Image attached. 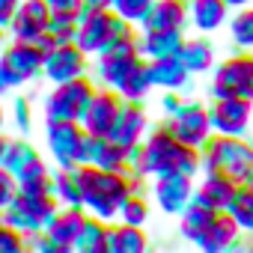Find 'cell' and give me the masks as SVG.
<instances>
[{
	"label": "cell",
	"mask_w": 253,
	"mask_h": 253,
	"mask_svg": "<svg viewBox=\"0 0 253 253\" xmlns=\"http://www.w3.org/2000/svg\"><path fill=\"white\" fill-rule=\"evenodd\" d=\"M200 164H203V158L197 155V146L182 143L167 128H155L137 146H131L128 176L134 182H140L143 176H164V173L194 176L200 170Z\"/></svg>",
	"instance_id": "obj_1"
},
{
	"label": "cell",
	"mask_w": 253,
	"mask_h": 253,
	"mask_svg": "<svg viewBox=\"0 0 253 253\" xmlns=\"http://www.w3.org/2000/svg\"><path fill=\"white\" fill-rule=\"evenodd\" d=\"M78 182H81V206L86 214L101 217V220H116V211L122 200L131 191H140V182L131 176L104 170L95 164H78Z\"/></svg>",
	"instance_id": "obj_2"
},
{
	"label": "cell",
	"mask_w": 253,
	"mask_h": 253,
	"mask_svg": "<svg viewBox=\"0 0 253 253\" xmlns=\"http://www.w3.org/2000/svg\"><path fill=\"white\" fill-rule=\"evenodd\" d=\"M203 161H206L209 173H220L238 185V182H247V176L253 170V146H247L241 137L220 134L214 140H206Z\"/></svg>",
	"instance_id": "obj_3"
},
{
	"label": "cell",
	"mask_w": 253,
	"mask_h": 253,
	"mask_svg": "<svg viewBox=\"0 0 253 253\" xmlns=\"http://www.w3.org/2000/svg\"><path fill=\"white\" fill-rule=\"evenodd\" d=\"M134 24L128 21H122L110 6L104 9H89L81 15L78 21V30H75V45L86 54V57H95L101 48H107L116 36H122L125 30H131Z\"/></svg>",
	"instance_id": "obj_4"
},
{
	"label": "cell",
	"mask_w": 253,
	"mask_h": 253,
	"mask_svg": "<svg viewBox=\"0 0 253 253\" xmlns=\"http://www.w3.org/2000/svg\"><path fill=\"white\" fill-rule=\"evenodd\" d=\"M45 149L54 167H78L84 161L86 131L78 119H45Z\"/></svg>",
	"instance_id": "obj_5"
},
{
	"label": "cell",
	"mask_w": 253,
	"mask_h": 253,
	"mask_svg": "<svg viewBox=\"0 0 253 253\" xmlns=\"http://www.w3.org/2000/svg\"><path fill=\"white\" fill-rule=\"evenodd\" d=\"M92 92H95V81L89 75L54 84L51 92L45 95V104H42L45 119H81Z\"/></svg>",
	"instance_id": "obj_6"
},
{
	"label": "cell",
	"mask_w": 253,
	"mask_h": 253,
	"mask_svg": "<svg viewBox=\"0 0 253 253\" xmlns=\"http://www.w3.org/2000/svg\"><path fill=\"white\" fill-rule=\"evenodd\" d=\"M57 211V200L54 194H15V200L9 206L0 209V220H3L6 226L30 235L36 229L45 226V220Z\"/></svg>",
	"instance_id": "obj_7"
},
{
	"label": "cell",
	"mask_w": 253,
	"mask_h": 253,
	"mask_svg": "<svg viewBox=\"0 0 253 253\" xmlns=\"http://www.w3.org/2000/svg\"><path fill=\"white\" fill-rule=\"evenodd\" d=\"M140 57V45H137V33L134 27L131 30H125L122 36H116L107 48H101L95 54V81L98 86H113L119 81V75L128 69L134 60Z\"/></svg>",
	"instance_id": "obj_8"
},
{
	"label": "cell",
	"mask_w": 253,
	"mask_h": 253,
	"mask_svg": "<svg viewBox=\"0 0 253 253\" xmlns=\"http://www.w3.org/2000/svg\"><path fill=\"white\" fill-rule=\"evenodd\" d=\"M0 69L9 75L15 89L33 84L36 78H42V51H39V45L9 39L3 48H0Z\"/></svg>",
	"instance_id": "obj_9"
},
{
	"label": "cell",
	"mask_w": 253,
	"mask_h": 253,
	"mask_svg": "<svg viewBox=\"0 0 253 253\" xmlns=\"http://www.w3.org/2000/svg\"><path fill=\"white\" fill-rule=\"evenodd\" d=\"M3 164L18 182L21 179H30V176H45L51 173V164L48 158L39 152V146L30 140V134H15L6 140V152H3Z\"/></svg>",
	"instance_id": "obj_10"
},
{
	"label": "cell",
	"mask_w": 253,
	"mask_h": 253,
	"mask_svg": "<svg viewBox=\"0 0 253 253\" xmlns=\"http://www.w3.org/2000/svg\"><path fill=\"white\" fill-rule=\"evenodd\" d=\"M89 72V57L75 45V42H63V45H51L42 54V78L48 84H60V81H72Z\"/></svg>",
	"instance_id": "obj_11"
},
{
	"label": "cell",
	"mask_w": 253,
	"mask_h": 253,
	"mask_svg": "<svg viewBox=\"0 0 253 253\" xmlns=\"http://www.w3.org/2000/svg\"><path fill=\"white\" fill-rule=\"evenodd\" d=\"M122 95L113 89V86H95L86 110L81 113V125H84V131L92 134V137H107L110 128H113V122L119 116V107H122Z\"/></svg>",
	"instance_id": "obj_12"
},
{
	"label": "cell",
	"mask_w": 253,
	"mask_h": 253,
	"mask_svg": "<svg viewBox=\"0 0 253 253\" xmlns=\"http://www.w3.org/2000/svg\"><path fill=\"white\" fill-rule=\"evenodd\" d=\"M48 21H51L48 0H21L6 27V36L15 42H36L42 33H48Z\"/></svg>",
	"instance_id": "obj_13"
},
{
	"label": "cell",
	"mask_w": 253,
	"mask_h": 253,
	"mask_svg": "<svg viewBox=\"0 0 253 253\" xmlns=\"http://www.w3.org/2000/svg\"><path fill=\"white\" fill-rule=\"evenodd\" d=\"M250 116H253L250 98H241V95H217V104L209 113V122L214 125L217 134L241 137L247 131V125H250Z\"/></svg>",
	"instance_id": "obj_14"
},
{
	"label": "cell",
	"mask_w": 253,
	"mask_h": 253,
	"mask_svg": "<svg viewBox=\"0 0 253 253\" xmlns=\"http://www.w3.org/2000/svg\"><path fill=\"white\" fill-rule=\"evenodd\" d=\"M84 220H86V211L81 206H57V211L42 226V232L48 235L54 253H69L72 250V244H75Z\"/></svg>",
	"instance_id": "obj_15"
},
{
	"label": "cell",
	"mask_w": 253,
	"mask_h": 253,
	"mask_svg": "<svg viewBox=\"0 0 253 253\" xmlns=\"http://www.w3.org/2000/svg\"><path fill=\"white\" fill-rule=\"evenodd\" d=\"M164 128L173 137H179L182 143H188V146H203L209 140L211 122H209V113L200 104H179L173 110V119L164 125Z\"/></svg>",
	"instance_id": "obj_16"
},
{
	"label": "cell",
	"mask_w": 253,
	"mask_h": 253,
	"mask_svg": "<svg viewBox=\"0 0 253 253\" xmlns=\"http://www.w3.org/2000/svg\"><path fill=\"white\" fill-rule=\"evenodd\" d=\"M214 95L253 98V57L226 60L214 75Z\"/></svg>",
	"instance_id": "obj_17"
},
{
	"label": "cell",
	"mask_w": 253,
	"mask_h": 253,
	"mask_svg": "<svg viewBox=\"0 0 253 253\" xmlns=\"http://www.w3.org/2000/svg\"><path fill=\"white\" fill-rule=\"evenodd\" d=\"M152 194H155V203L161 206V211L179 214V211L194 200V185H191V176L164 173V176H155Z\"/></svg>",
	"instance_id": "obj_18"
},
{
	"label": "cell",
	"mask_w": 253,
	"mask_h": 253,
	"mask_svg": "<svg viewBox=\"0 0 253 253\" xmlns=\"http://www.w3.org/2000/svg\"><path fill=\"white\" fill-rule=\"evenodd\" d=\"M146 128H149V116L140 107V101H122L119 116H116L107 137H113L122 146H137L146 137Z\"/></svg>",
	"instance_id": "obj_19"
},
{
	"label": "cell",
	"mask_w": 253,
	"mask_h": 253,
	"mask_svg": "<svg viewBox=\"0 0 253 253\" xmlns=\"http://www.w3.org/2000/svg\"><path fill=\"white\" fill-rule=\"evenodd\" d=\"M188 21L185 12V0H155L149 12L143 15L140 27L143 30H161V33H182Z\"/></svg>",
	"instance_id": "obj_20"
},
{
	"label": "cell",
	"mask_w": 253,
	"mask_h": 253,
	"mask_svg": "<svg viewBox=\"0 0 253 253\" xmlns=\"http://www.w3.org/2000/svg\"><path fill=\"white\" fill-rule=\"evenodd\" d=\"M235 235H238V223L232 220V214L223 209V211H214L211 214V220H209V226L203 229V235L197 238V244L203 247V250H223V247H229L232 241H235Z\"/></svg>",
	"instance_id": "obj_21"
},
{
	"label": "cell",
	"mask_w": 253,
	"mask_h": 253,
	"mask_svg": "<svg viewBox=\"0 0 253 253\" xmlns=\"http://www.w3.org/2000/svg\"><path fill=\"white\" fill-rule=\"evenodd\" d=\"M113 89L125 98V101H140L149 89H152V78H149V66L146 57H137L128 69L119 75V81L113 84Z\"/></svg>",
	"instance_id": "obj_22"
},
{
	"label": "cell",
	"mask_w": 253,
	"mask_h": 253,
	"mask_svg": "<svg viewBox=\"0 0 253 253\" xmlns=\"http://www.w3.org/2000/svg\"><path fill=\"white\" fill-rule=\"evenodd\" d=\"M235 188H238V185H235L232 179H226V176H220V173H209V176H206V182L197 188L194 200H197L200 206L211 209V211H223V209L229 206V200H232Z\"/></svg>",
	"instance_id": "obj_23"
},
{
	"label": "cell",
	"mask_w": 253,
	"mask_h": 253,
	"mask_svg": "<svg viewBox=\"0 0 253 253\" xmlns=\"http://www.w3.org/2000/svg\"><path fill=\"white\" fill-rule=\"evenodd\" d=\"M149 66V78H152V86H164L170 92L182 89L185 81H188V69L179 57H155V60H146Z\"/></svg>",
	"instance_id": "obj_24"
},
{
	"label": "cell",
	"mask_w": 253,
	"mask_h": 253,
	"mask_svg": "<svg viewBox=\"0 0 253 253\" xmlns=\"http://www.w3.org/2000/svg\"><path fill=\"white\" fill-rule=\"evenodd\" d=\"M146 232L131 223H107V250L110 253H140L146 250Z\"/></svg>",
	"instance_id": "obj_25"
},
{
	"label": "cell",
	"mask_w": 253,
	"mask_h": 253,
	"mask_svg": "<svg viewBox=\"0 0 253 253\" xmlns=\"http://www.w3.org/2000/svg\"><path fill=\"white\" fill-rule=\"evenodd\" d=\"M137 45H140V57H146V60H155V57H179L182 33L143 30V36H137Z\"/></svg>",
	"instance_id": "obj_26"
},
{
	"label": "cell",
	"mask_w": 253,
	"mask_h": 253,
	"mask_svg": "<svg viewBox=\"0 0 253 253\" xmlns=\"http://www.w3.org/2000/svg\"><path fill=\"white\" fill-rule=\"evenodd\" d=\"M51 194H54L57 206H81L78 167H51Z\"/></svg>",
	"instance_id": "obj_27"
},
{
	"label": "cell",
	"mask_w": 253,
	"mask_h": 253,
	"mask_svg": "<svg viewBox=\"0 0 253 253\" xmlns=\"http://www.w3.org/2000/svg\"><path fill=\"white\" fill-rule=\"evenodd\" d=\"M72 250H78V253H107V220L86 214Z\"/></svg>",
	"instance_id": "obj_28"
},
{
	"label": "cell",
	"mask_w": 253,
	"mask_h": 253,
	"mask_svg": "<svg viewBox=\"0 0 253 253\" xmlns=\"http://www.w3.org/2000/svg\"><path fill=\"white\" fill-rule=\"evenodd\" d=\"M6 119L12 122V131L15 134H33L36 128V107L33 98L24 92H12V107H6Z\"/></svg>",
	"instance_id": "obj_29"
},
{
	"label": "cell",
	"mask_w": 253,
	"mask_h": 253,
	"mask_svg": "<svg viewBox=\"0 0 253 253\" xmlns=\"http://www.w3.org/2000/svg\"><path fill=\"white\" fill-rule=\"evenodd\" d=\"M179 60L185 63L188 72H206L214 63V51H211V45L206 39H191V42H182Z\"/></svg>",
	"instance_id": "obj_30"
},
{
	"label": "cell",
	"mask_w": 253,
	"mask_h": 253,
	"mask_svg": "<svg viewBox=\"0 0 253 253\" xmlns=\"http://www.w3.org/2000/svg\"><path fill=\"white\" fill-rule=\"evenodd\" d=\"M191 18H194V24L200 30H214L226 18V3H223V0H194Z\"/></svg>",
	"instance_id": "obj_31"
},
{
	"label": "cell",
	"mask_w": 253,
	"mask_h": 253,
	"mask_svg": "<svg viewBox=\"0 0 253 253\" xmlns=\"http://www.w3.org/2000/svg\"><path fill=\"white\" fill-rule=\"evenodd\" d=\"M226 211L232 214V220L238 223V229H250L253 232V185L247 188H235Z\"/></svg>",
	"instance_id": "obj_32"
},
{
	"label": "cell",
	"mask_w": 253,
	"mask_h": 253,
	"mask_svg": "<svg viewBox=\"0 0 253 253\" xmlns=\"http://www.w3.org/2000/svg\"><path fill=\"white\" fill-rule=\"evenodd\" d=\"M116 217H119L122 223H131V226H143V223L149 220V203H146V197H143L140 191H131L128 197L122 200V206H119Z\"/></svg>",
	"instance_id": "obj_33"
},
{
	"label": "cell",
	"mask_w": 253,
	"mask_h": 253,
	"mask_svg": "<svg viewBox=\"0 0 253 253\" xmlns=\"http://www.w3.org/2000/svg\"><path fill=\"white\" fill-rule=\"evenodd\" d=\"M155 0H110V9L128 24H140Z\"/></svg>",
	"instance_id": "obj_34"
},
{
	"label": "cell",
	"mask_w": 253,
	"mask_h": 253,
	"mask_svg": "<svg viewBox=\"0 0 253 253\" xmlns=\"http://www.w3.org/2000/svg\"><path fill=\"white\" fill-rule=\"evenodd\" d=\"M232 39L238 45H244V48H253V9L235 15V21H232Z\"/></svg>",
	"instance_id": "obj_35"
},
{
	"label": "cell",
	"mask_w": 253,
	"mask_h": 253,
	"mask_svg": "<svg viewBox=\"0 0 253 253\" xmlns=\"http://www.w3.org/2000/svg\"><path fill=\"white\" fill-rule=\"evenodd\" d=\"M24 232L6 226L3 220H0V253H24Z\"/></svg>",
	"instance_id": "obj_36"
},
{
	"label": "cell",
	"mask_w": 253,
	"mask_h": 253,
	"mask_svg": "<svg viewBox=\"0 0 253 253\" xmlns=\"http://www.w3.org/2000/svg\"><path fill=\"white\" fill-rule=\"evenodd\" d=\"M15 194H18V179L0 164V209L3 206H9L12 200H15Z\"/></svg>",
	"instance_id": "obj_37"
},
{
	"label": "cell",
	"mask_w": 253,
	"mask_h": 253,
	"mask_svg": "<svg viewBox=\"0 0 253 253\" xmlns=\"http://www.w3.org/2000/svg\"><path fill=\"white\" fill-rule=\"evenodd\" d=\"M48 6H51V12H57V15H69V18H78V21H81V15L86 12V3H84V0H48Z\"/></svg>",
	"instance_id": "obj_38"
},
{
	"label": "cell",
	"mask_w": 253,
	"mask_h": 253,
	"mask_svg": "<svg viewBox=\"0 0 253 253\" xmlns=\"http://www.w3.org/2000/svg\"><path fill=\"white\" fill-rule=\"evenodd\" d=\"M18 3H21V0H0V27H3V30L9 27V21H12Z\"/></svg>",
	"instance_id": "obj_39"
},
{
	"label": "cell",
	"mask_w": 253,
	"mask_h": 253,
	"mask_svg": "<svg viewBox=\"0 0 253 253\" xmlns=\"http://www.w3.org/2000/svg\"><path fill=\"white\" fill-rule=\"evenodd\" d=\"M15 92V84L9 81V75L0 69V98H6V95H12Z\"/></svg>",
	"instance_id": "obj_40"
},
{
	"label": "cell",
	"mask_w": 253,
	"mask_h": 253,
	"mask_svg": "<svg viewBox=\"0 0 253 253\" xmlns=\"http://www.w3.org/2000/svg\"><path fill=\"white\" fill-rule=\"evenodd\" d=\"M6 125H9V119H6V104H3V98H0V134L6 131Z\"/></svg>",
	"instance_id": "obj_41"
},
{
	"label": "cell",
	"mask_w": 253,
	"mask_h": 253,
	"mask_svg": "<svg viewBox=\"0 0 253 253\" xmlns=\"http://www.w3.org/2000/svg\"><path fill=\"white\" fill-rule=\"evenodd\" d=\"M84 3L89 9H104V6H110V0H84Z\"/></svg>",
	"instance_id": "obj_42"
},
{
	"label": "cell",
	"mask_w": 253,
	"mask_h": 253,
	"mask_svg": "<svg viewBox=\"0 0 253 253\" xmlns=\"http://www.w3.org/2000/svg\"><path fill=\"white\" fill-rule=\"evenodd\" d=\"M223 3H226V6H247L250 0H223Z\"/></svg>",
	"instance_id": "obj_43"
},
{
	"label": "cell",
	"mask_w": 253,
	"mask_h": 253,
	"mask_svg": "<svg viewBox=\"0 0 253 253\" xmlns=\"http://www.w3.org/2000/svg\"><path fill=\"white\" fill-rule=\"evenodd\" d=\"M6 42H9V36H6V30H3V27H0V48H3Z\"/></svg>",
	"instance_id": "obj_44"
},
{
	"label": "cell",
	"mask_w": 253,
	"mask_h": 253,
	"mask_svg": "<svg viewBox=\"0 0 253 253\" xmlns=\"http://www.w3.org/2000/svg\"><path fill=\"white\" fill-rule=\"evenodd\" d=\"M247 182H250V185H253V170H250V176H247Z\"/></svg>",
	"instance_id": "obj_45"
},
{
	"label": "cell",
	"mask_w": 253,
	"mask_h": 253,
	"mask_svg": "<svg viewBox=\"0 0 253 253\" xmlns=\"http://www.w3.org/2000/svg\"><path fill=\"white\" fill-rule=\"evenodd\" d=\"M250 247H253V238H250Z\"/></svg>",
	"instance_id": "obj_46"
}]
</instances>
